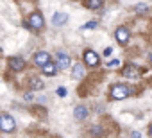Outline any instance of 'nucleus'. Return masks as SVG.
<instances>
[{
  "instance_id": "1",
  "label": "nucleus",
  "mask_w": 152,
  "mask_h": 138,
  "mask_svg": "<svg viewBox=\"0 0 152 138\" xmlns=\"http://www.w3.org/2000/svg\"><path fill=\"white\" fill-rule=\"evenodd\" d=\"M132 92H134V90L129 88V86H125V84H115V86L111 88V97L116 99V101H120V99H125L127 95H131Z\"/></svg>"
},
{
  "instance_id": "2",
  "label": "nucleus",
  "mask_w": 152,
  "mask_h": 138,
  "mask_svg": "<svg viewBox=\"0 0 152 138\" xmlns=\"http://www.w3.org/2000/svg\"><path fill=\"white\" fill-rule=\"evenodd\" d=\"M15 118L11 117V115H7V113H2L0 115V129H2L4 133H9V131H13L15 129Z\"/></svg>"
},
{
  "instance_id": "3",
  "label": "nucleus",
  "mask_w": 152,
  "mask_h": 138,
  "mask_svg": "<svg viewBox=\"0 0 152 138\" xmlns=\"http://www.w3.org/2000/svg\"><path fill=\"white\" fill-rule=\"evenodd\" d=\"M56 65H57L59 70H64V68H68V66L72 65V59H70V56H68V54H64V52H57Z\"/></svg>"
},
{
  "instance_id": "4",
  "label": "nucleus",
  "mask_w": 152,
  "mask_h": 138,
  "mask_svg": "<svg viewBox=\"0 0 152 138\" xmlns=\"http://www.w3.org/2000/svg\"><path fill=\"white\" fill-rule=\"evenodd\" d=\"M34 63L38 65V66H45L47 63H50V54L48 52H45V50H39V52H36V56H34Z\"/></svg>"
},
{
  "instance_id": "5",
  "label": "nucleus",
  "mask_w": 152,
  "mask_h": 138,
  "mask_svg": "<svg viewBox=\"0 0 152 138\" xmlns=\"http://www.w3.org/2000/svg\"><path fill=\"white\" fill-rule=\"evenodd\" d=\"M29 25L32 27V29H41L43 27V16L39 15V13H32L31 16H29Z\"/></svg>"
},
{
  "instance_id": "6",
  "label": "nucleus",
  "mask_w": 152,
  "mask_h": 138,
  "mask_svg": "<svg viewBox=\"0 0 152 138\" xmlns=\"http://www.w3.org/2000/svg\"><path fill=\"white\" fill-rule=\"evenodd\" d=\"M115 36H116V40H118V43H127V40H129V29L127 27H118L116 31H115Z\"/></svg>"
},
{
  "instance_id": "7",
  "label": "nucleus",
  "mask_w": 152,
  "mask_h": 138,
  "mask_svg": "<svg viewBox=\"0 0 152 138\" xmlns=\"http://www.w3.org/2000/svg\"><path fill=\"white\" fill-rule=\"evenodd\" d=\"M84 59H86V65H90V66H97L99 65V54L93 52V50H86L84 52Z\"/></svg>"
},
{
  "instance_id": "8",
  "label": "nucleus",
  "mask_w": 152,
  "mask_h": 138,
  "mask_svg": "<svg viewBox=\"0 0 152 138\" xmlns=\"http://www.w3.org/2000/svg\"><path fill=\"white\" fill-rule=\"evenodd\" d=\"M88 115H90V111H88L86 106H77V108L73 109V117L77 118V120H86Z\"/></svg>"
},
{
  "instance_id": "9",
  "label": "nucleus",
  "mask_w": 152,
  "mask_h": 138,
  "mask_svg": "<svg viewBox=\"0 0 152 138\" xmlns=\"http://www.w3.org/2000/svg\"><path fill=\"white\" fill-rule=\"evenodd\" d=\"M66 22H68V15H66V13H56V15L52 16V23H54L56 27H63Z\"/></svg>"
},
{
  "instance_id": "10",
  "label": "nucleus",
  "mask_w": 152,
  "mask_h": 138,
  "mask_svg": "<svg viewBox=\"0 0 152 138\" xmlns=\"http://www.w3.org/2000/svg\"><path fill=\"white\" fill-rule=\"evenodd\" d=\"M124 76H125V77H129V79H138V77H140V70H138L134 65H129V66H125Z\"/></svg>"
},
{
  "instance_id": "11",
  "label": "nucleus",
  "mask_w": 152,
  "mask_h": 138,
  "mask_svg": "<svg viewBox=\"0 0 152 138\" xmlns=\"http://www.w3.org/2000/svg\"><path fill=\"white\" fill-rule=\"evenodd\" d=\"M84 65H81V63H77V65H73V70H72V79H83V76H84Z\"/></svg>"
},
{
  "instance_id": "12",
  "label": "nucleus",
  "mask_w": 152,
  "mask_h": 138,
  "mask_svg": "<svg viewBox=\"0 0 152 138\" xmlns=\"http://www.w3.org/2000/svg\"><path fill=\"white\" fill-rule=\"evenodd\" d=\"M9 66L13 68V70H23V66H25V61L22 59V57H11L9 59Z\"/></svg>"
},
{
  "instance_id": "13",
  "label": "nucleus",
  "mask_w": 152,
  "mask_h": 138,
  "mask_svg": "<svg viewBox=\"0 0 152 138\" xmlns=\"http://www.w3.org/2000/svg\"><path fill=\"white\" fill-rule=\"evenodd\" d=\"M43 86H45V83H43V79H39V77H32L31 83H29V88H31V90H43Z\"/></svg>"
},
{
  "instance_id": "14",
  "label": "nucleus",
  "mask_w": 152,
  "mask_h": 138,
  "mask_svg": "<svg viewBox=\"0 0 152 138\" xmlns=\"http://www.w3.org/2000/svg\"><path fill=\"white\" fill-rule=\"evenodd\" d=\"M57 72V65L56 63H47L45 66H43V74L45 76H54Z\"/></svg>"
},
{
  "instance_id": "15",
  "label": "nucleus",
  "mask_w": 152,
  "mask_h": 138,
  "mask_svg": "<svg viewBox=\"0 0 152 138\" xmlns=\"http://www.w3.org/2000/svg\"><path fill=\"white\" fill-rule=\"evenodd\" d=\"M86 6L90 7V9H100L102 7V0H88V2H86Z\"/></svg>"
},
{
  "instance_id": "16",
  "label": "nucleus",
  "mask_w": 152,
  "mask_h": 138,
  "mask_svg": "<svg viewBox=\"0 0 152 138\" xmlns=\"http://www.w3.org/2000/svg\"><path fill=\"white\" fill-rule=\"evenodd\" d=\"M134 11H136L138 15H141V13H147V11H148V7H147L145 4H138V6L134 7Z\"/></svg>"
},
{
  "instance_id": "17",
  "label": "nucleus",
  "mask_w": 152,
  "mask_h": 138,
  "mask_svg": "<svg viewBox=\"0 0 152 138\" xmlns=\"http://www.w3.org/2000/svg\"><path fill=\"white\" fill-rule=\"evenodd\" d=\"M95 27H97V22H95V20H91V22L84 23V25H83L81 29H83V31H86V29H95Z\"/></svg>"
},
{
  "instance_id": "18",
  "label": "nucleus",
  "mask_w": 152,
  "mask_h": 138,
  "mask_svg": "<svg viewBox=\"0 0 152 138\" xmlns=\"http://www.w3.org/2000/svg\"><path fill=\"white\" fill-rule=\"evenodd\" d=\"M107 66H109V68H118V66H120V59H111V61L107 63Z\"/></svg>"
},
{
  "instance_id": "19",
  "label": "nucleus",
  "mask_w": 152,
  "mask_h": 138,
  "mask_svg": "<svg viewBox=\"0 0 152 138\" xmlns=\"http://www.w3.org/2000/svg\"><path fill=\"white\" fill-rule=\"evenodd\" d=\"M57 95H59V97H66V88H63V86L57 88Z\"/></svg>"
},
{
  "instance_id": "20",
  "label": "nucleus",
  "mask_w": 152,
  "mask_h": 138,
  "mask_svg": "<svg viewBox=\"0 0 152 138\" xmlns=\"http://www.w3.org/2000/svg\"><path fill=\"white\" fill-rule=\"evenodd\" d=\"M111 54H113V48L111 47H106L104 48V56H111Z\"/></svg>"
},
{
  "instance_id": "21",
  "label": "nucleus",
  "mask_w": 152,
  "mask_h": 138,
  "mask_svg": "<svg viewBox=\"0 0 152 138\" xmlns=\"http://www.w3.org/2000/svg\"><path fill=\"white\" fill-rule=\"evenodd\" d=\"M131 138H141V133L140 131H132L131 133Z\"/></svg>"
},
{
  "instance_id": "22",
  "label": "nucleus",
  "mask_w": 152,
  "mask_h": 138,
  "mask_svg": "<svg viewBox=\"0 0 152 138\" xmlns=\"http://www.w3.org/2000/svg\"><path fill=\"white\" fill-rule=\"evenodd\" d=\"M148 134L152 136V124H150V127H148Z\"/></svg>"
},
{
  "instance_id": "23",
  "label": "nucleus",
  "mask_w": 152,
  "mask_h": 138,
  "mask_svg": "<svg viewBox=\"0 0 152 138\" xmlns=\"http://www.w3.org/2000/svg\"><path fill=\"white\" fill-rule=\"evenodd\" d=\"M150 61H152V52H150Z\"/></svg>"
}]
</instances>
